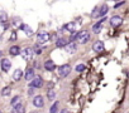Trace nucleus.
Here are the masks:
<instances>
[{"mask_svg":"<svg viewBox=\"0 0 129 113\" xmlns=\"http://www.w3.org/2000/svg\"><path fill=\"white\" fill-rule=\"evenodd\" d=\"M10 92H12V88H10V87H4V88H3V90H2V94L5 97V96H9V94H10Z\"/></svg>","mask_w":129,"mask_h":113,"instance_id":"obj_23","label":"nucleus"},{"mask_svg":"<svg viewBox=\"0 0 129 113\" xmlns=\"http://www.w3.org/2000/svg\"><path fill=\"white\" fill-rule=\"evenodd\" d=\"M56 45L58 48H66L69 45V42H67V39H64V38H59V39H57Z\"/></svg>","mask_w":129,"mask_h":113,"instance_id":"obj_12","label":"nucleus"},{"mask_svg":"<svg viewBox=\"0 0 129 113\" xmlns=\"http://www.w3.org/2000/svg\"><path fill=\"white\" fill-rule=\"evenodd\" d=\"M8 20V16H7V14L4 13V12H2V13H0V23H5Z\"/></svg>","mask_w":129,"mask_h":113,"instance_id":"obj_26","label":"nucleus"},{"mask_svg":"<svg viewBox=\"0 0 129 113\" xmlns=\"http://www.w3.org/2000/svg\"><path fill=\"white\" fill-rule=\"evenodd\" d=\"M123 4H124V2H120V3H116V4L114 5V8H115V9H118V8H119L120 5H123Z\"/></svg>","mask_w":129,"mask_h":113,"instance_id":"obj_30","label":"nucleus"},{"mask_svg":"<svg viewBox=\"0 0 129 113\" xmlns=\"http://www.w3.org/2000/svg\"><path fill=\"white\" fill-rule=\"evenodd\" d=\"M101 29H103V25H101V23H100V22H99V23H96V24L92 26V32H94V33H96V34H98V33H100V32H101Z\"/></svg>","mask_w":129,"mask_h":113,"instance_id":"obj_19","label":"nucleus"},{"mask_svg":"<svg viewBox=\"0 0 129 113\" xmlns=\"http://www.w3.org/2000/svg\"><path fill=\"white\" fill-rule=\"evenodd\" d=\"M33 54H34V50H33L32 48H25V49L22 52V55H23L24 59H30L32 56H33Z\"/></svg>","mask_w":129,"mask_h":113,"instance_id":"obj_8","label":"nucleus"},{"mask_svg":"<svg viewBox=\"0 0 129 113\" xmlns=\"http://www.w3.org/2000/svg\"><path fill=\"white\" fill-rule=\"evenodd\" d=\"M75 69H76V72H79V73H81V72H84V70L86 69V66H85V64H77Z\"/></svg>","mask_w":129,"mask_h":113,"instance_id":"obj_25","label":"nucleus"},{"mask_svg":"<svg viewBox=\"0 0 129 113\" xmlns=\"http://www.w3.org/2000/svg\"><path fill=\"white\" fill-rule=\"evenodd\" d=\"M89 39H90V35H89V32H87V30H81V32L77 33V38H76V40H77L80 44H85V43H87Z\"/></svg>","mask_w":129,"mask_h":113,"instance_id":"obj_1","label":"nucleus"},{"mask_svg":"<svg viewBox=\"0 0 129 113\" xmlns=\"http://www.w3.org/2000/svg\"><path fill=\"white\" fill-rule=\"evenodd\" d=\"M33 50H34V53H36V54H41V53H42V49L39 48V45H36Z\"/></svg>","mask_w":129,"mask_h":113,"instance_id":"obj_28","label":"nucleus"},{"mask_svg":"<svg viewBox=\"0 0 129 113\" xmlns=\"http://www.w3.org/2000/svg\"><path fill=\"white\" fill-rule=\"evenodd\" d=\"M22 77H23V72H22L20 69H15L14 73H13V79H14L15 82H18V80H20Z\"/></svg>","mask_w":129,"mask_h":113,"instance_id":"obj_15","label":"nucleus"},{"mask_svg":"<svg viewBox=\"0 0 129 113\" xmlns=\"http://www.w3.org/2000/svg\"><path fill=\"white\" fill-rule=\"evenodd\" d=\"M10 113H25V108H24V106L22 103H18V104L13 106Z\"/></svg>","mask_w":129,"mask_h":113,"instance_id":"obj_7","label":"nucleus"},{"mask_svg":"<svg viewBox=\"0 0 129 113\" xmlns=\"http://www.w3.org/2000/svg\"><path fill=\"white\" fill-rule=\"evenodd\" d=\"M92 49H94L96 53H101V52H104V49H105L104 43H103V42H100V40L95 42V43H94V45H92Z\"/></svg>","mask_w":129,"mask_h":113,"instance_id":"obj_6","label":"nucleus"},{"mask_svg":"<svg viewBox=\"0 0 129 113\" xmlns=\"http://www.w3.org/2000/svg\"><path fill=\"white\" fill-rule=\"evenodd\" d=\"M58 106H59V102H54L53 106H52L51 109H49V113H57V110H58Z\"/></svg>","mask_w":129,"mask_h":113,"instance_id":"obj_20","label":"nucleus"},{"mask_svg":"<svg viewBox=\"0 0 129 113\" xmlns=\"http://www.w3.org/2000/svg\"><path fill=\"white\" fill-rule=\"evenodd\" d=\"M70 72H71V67L69 64H63L58 68V76L61 78H66L70 74Z\"/></svg>","mask_w":129,"mask_h":113,"instance_id":"obj_2","label":"nucleus"},{"mask_svg":"<svg viewBox=\"0 0 129 113\" xmlns=\"http://www.w3.org/2000/svg\"><path fill=\"white\" fill-rule=\"evenodd\" d=\"M9 53H10V55H19L22 52H20V48L18 45H14L9 49Z\"/></svg>","mask_w":129,"mask_h":113,"instance_id":"obj_17","label":"nucleus"},{"mask_svg":"<svg viewBox=\"0 0 129 113\" xmlns=\"http://www.w3.org/2000/svg\"><path fill=\"white\" fill-rule=\"evenodd\" d=\"M64 49H66V52L67 53H75L76 52V49H77V46H76V43H70L66 48H64Z\"/></svg>","mask_w":129,"mask_h":113,"instance_id":"obj_18","label":"nucleus"},{"mask_svg":"<svg viewBox=\"0 0 129 113\" xmlns=\"http://www.w3.org/2000/svg\"><path fill=\"white\" fill-rule=\"evenodd\" d=\"M15 39H17V33L13 32V33H12V36H10V40H15Z\"/></svg>","mask_w":129,"mask_h":113,"instance_id":"obj_29","label":"nucleus"},{"mask_svg":"<svg viewBox=\"0 0 129 113\" xmlns=\"http://www.w3.org/2000/svg\"><path fill=\"white\" fill-rule=\"evenodd\" d=\"M33 104H34V107H37V108H42V107L44 106V99H43V97H42V96H36V97L33 98Z\"/></svg>","mask_w":129,"mask_h":113,"instance_id":"obj_4","label":"nucleus"},{"mask_svg":"<svg viewBox=\"0 0 129 113\" xmlns=\"http://www.w3.org/2000/svg\"><path fill=\"white\" fill-rule=\"evenodd\" d=\"M0 113H2V110H0Z\"/></svg>","mask_w":129,"mask_h":113,"instance_id":"obj_33","label":"nucleus"},{"mask_svg":"<svg viewBox=\"0 0 129 113\" xmlns=\"http://www.w3.org/2000/svg\"><path fill=\"white\" fill-rule=\"evenodd\" d=\"M18 100H19V96H17V97H14L13 99H12V106H15V104H18Z\"/></svg>","mask_w":129,"mask_h":113,"instance_id":"obj_27","label":"nucleus"},{"mask_svg":"<svg viewBox=\"0 0 129 113\" xmlns=\"http://www.w3.org/2000/svg\"><path fill=\"white\" fill-rule=\"evenodd\" d=\"M42 86H43V79H42L41 77H36V78L30 82V84H29V87L33 88V89H34V88H41Z\"/></svg>","mask_w":129,"mask_h":113,"instance_id":"obj_3","label":"nucleus"},{"mask_svg":"<svg viewBox=\"0 0 129 113\" xmlns=\"http://www.w3.org/2000/svg\"><path fill=\"white\" fill-rule=\"evenodd\" d=\"M61 113H70L67 109H63V110H61Z\"/></svg>","mask_w":129,"mask_h":113,"instance_id":"obj_31","label":"nucleus"},{"mask_svg":"<svg viewBox=\"0 0 129 113\" xmlns=\"http://www.w3.org/2000/svg\"><path fill=\"white\" fill-rule=\"evenodd\" d=\"M0 56H2V52H0Z\"/></svg>","mask_w":129,"mask_h":113,"instance_id":"obj_32","label":"nucleus"},{"mask_svg":"<svg viewBox=\"0 0 129 113\" xmlns=\"http://www.w3.org/2000/svg\"><path fill=\"white\" fill-rule=\"evenodd\" d=\"M47 97H48V99H54V97H56V93H54V90L53 89H48V92H47Z\"/></svg>","mask_w":129,"mask_h":113,"instance_id":"obj_24","label":"nucleus"},{"mask_svg":"<svg viewBox=\"0 0 129 113\" xmlns=\"http://www.w3.org/2000/svg\"><path fill=\"white\" fill-rule=\"evenodd\" d=\"M64 30H67V32H70V33H74L75 32V29H76V24L74 23V22H71V23H67L66 25H64V28H63Z\"/></svg>","mask_w":129,"mask_h":113,"instance_id":"obj_14","label":"nucleus"},{"mask_svg":"<svg viewBox=\"0 0 129 113\" xmlns=\"http://www.w3.org/2000/svg\"><path fill=\"white\" fill-rule=\"evenodd\" d=\"M10 67H12V63H10L9 59H3V60H2V69H3L4 72H9Z\"/></svg>","mask_w":129,"mask_h":113,"instance_id":"obj_11","label":"nucleus"},{"mask_svg":"<svg viewBox=\"0 0 129 113\" xmlns=\"http://www.w3.org/2000/svg\"><path fill=\"white\" fill-rule=\"evenodd\" d=\"M44 68L47 69V70H49V72H52V70H54L56 69V64H54V62L53 60H46V63H44Z\"/></svg>","mask_w":129,"mask_h":113,"instance_id":"obj_13","label":"nucleus"},{"mask_svg":"<svg viewBox=\"0 0 129 113\" xmlns=\"http://www.w3.org/2000/svg\"><path fill=\"white\" fill-rule=\"evenodd\" d=\"M19 29H20V30H23V32H24L25 34H28V35H32V34H33V30H32L27 24H22V25L19 26Z\"/></svg>","mask_w":129,"mask_h":113,"instance_id":"obj_16","label":"nucleus"},{"mask_svg":"<svg viewBox=\"0 0 129 113\" xmlns=\"http://www.w3.org/2000/svg\"><path fill=\"white\" fill-rule=\"evenodd\" d=\"M91 16H92V18H99V16H100V6H96V8L94 9Z\"/></svg>","mask_w":129,"mask_h":113,"instance_id":"obj_22","label":"nucleus"},{"mask_svg":"<svg viewBox=\"0 0 129 113\" xmlns=\"http://www.w3.org/2000/svg\"><path fill=\"white\" fill-rule=\"evenodd\" d=\"M121 23H123V19H121L119 15H115V16H113V18L110 19V24H111V26H114V28L120 26Z\"/></svg>","mask_w":129,"mask_h":113,"instance_id":"obj_5","label":"nucleus"},{"mask_svg":"<svg viewBox=\"0 0 129 113\" xmlns=\"http://www.w3.org/2000/svg\"><path fill=\"white\" fill-rule=\"evenodd\" d=\"M24 78L27 80H33L36 77H34V69L33 68H27L25 70V74H24Z\"/></svg>","mask_w":129,"mask_h":113,"instance_id":"obj_10","label":"nucleus"},{"mask_svg":"<svg viewBox=\"0 0 129 113\" xmlns=\"http://www.w3.org/2000/svg\"><path fill=\"white\" fill-rule=\"evenodd\" d=\"M37 39H38V43H47L48 40H49V34L48 33H39L38 34V36H37Z\"/></svg>","mask_w":129,"mask_h":113,"instance_id":"obj_9","label":"nucleus"},{"mask_svg":"<svg viewBox=\"0 0 129 113\" xmlns=\"http://www.w3.org/2000/svg\"><path fill=\"white\" fill-rule=\"evenodd\" d=\"M108 10H109L108 5H101V6H100V16H104V15L108 13Z\"/></svg>","mask_w":129,"mask_h":113,"instance_id":"obj_21","label":"nucleus"}]
</instances>
